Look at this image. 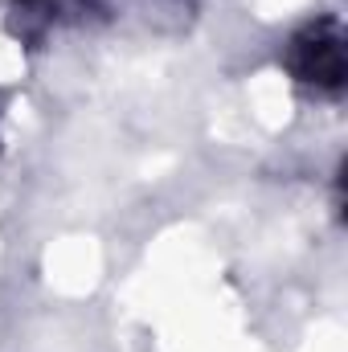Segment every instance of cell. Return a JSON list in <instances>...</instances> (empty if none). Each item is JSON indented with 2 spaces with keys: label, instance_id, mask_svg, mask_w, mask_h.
Masks as SVG:
<instances>
[{
  "label": "cell",
  "instance_id": "7a4b0ae2",
  "mask_svg": "<svg viewBox=\"0 0 348 352\" xmlns=\"http://www.w3.org/2000/svg\"><path fill=\"white\" fill-rule=\"evenodd\" d=\"M21 4H37V0H21Z\"/></svg>",
  "mask_w": 348,
  "mask_h": 352
},
{
  "label": "cell",
  "instance_id": "6da1fadb",
  "mask_svg": "<svg viewBox=\"0 0 348 352\" xmlns=\"http://www.w3.org/2000/svg\"><path fill=\"white\" fill-rule=\"evenodd\" d=\"M287 70L295 82L320 90V94H340L348 74V54H345V29L336 16H320L312 25H303L283 54Z\"/></svg>",
  "mask_w": 348,
  "mask_h": 352
}]
</instances>
